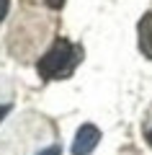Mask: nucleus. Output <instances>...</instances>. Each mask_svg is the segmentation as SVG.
Listing matches in <instances>:
<instances>
[{"label": "nucleus", "mask_w": 152, "mask_h": 155, "mask_svg": "<svg viewBox=\"0 0 152 155\" xmlns=\"http://www.w3.org/2000/svg\"><path fill=\"white\" fill-rule=\"evenodd\" d=\"M44 3H47V5L52 8V11H60V8L65 5V0H44Z\"/></svg>", "instance_id": "obj_6"}, {"label": "nucleus", "mask_w": 152, "mask_h": 155, "mask_svg": "<svg viewBox=\"0 0 152 155\" xmlns=\"http://www.w3.org/2000/svg\"><path fill=\"white\" fill-rule=\"evenodd\" d=\"M8 8H11V0H0V23H3V18L8 16Z\"/></svg>", "instance_id": "obj_5"}, {"label": "nucleus", "mask_w": 152, "mask_h": 155, "mask_svg": "<svg viewBox=\"0 0 152 155\" xmlns=\"http://www.w3.org/2000/svg\"><path fill=\"white\" fill-rule=\"evenodd\" d=\"M80 54L82 52L77 49L75 44H70L67 39H57L52 49L47 52L44 57H39L36 62V72L39 78L44 80H62V78H70L75 65L80 62Z\"/></svg>", "instance_id": "obj_1"}, {"label": "nucleus", "mask_w": 152, "mask_h": 155, "mask_svg": "<svg viewBox=\"0 0 152 155\" xmlns=\"http://www.w3.org/2000/svg\"><path fill=\"white\" fill-rule=\"evenodd\" d=\"M36 155H62V147H60V145H49V147L39 150Z\"/></svg>", "instance_id": "obj_4"}, {"label": "nucleus", "mask_w": 152, "mask_h": 155, "mask_svg": "<svg viewBox=\"0 0 152 155\" xmlns=\"http://www.w3.org/2000/svg\"><path fill=\"white\" fill-rule=\"evenodd\" d=\"M101 142V129L95 124H82L72 142V155H90Z\"/></svg>", "instance_id": "obj_2"}, {"label": "nucleus", "mask_w": 152, "mask_h": 155, "mask_svg": "<svg viewBox=\"0 0 152 155\" xmlns=\"http://www.w3.org/2000/svg\"><path fill=\"white\" fill-rule=\"evenodd\" d=\"M147 142L152 145V129H150V132H147Z\"/></svg>", "instance_id": "obj_8"}, {"label": "nucleus", "mask_w": 152, "mask_h": 155, "mask_svg": "<svg viewBox=\"0 0 152 155\" xmlns=\"http://www.w3.org/2000/svg\"><path fill=\"white\" fill-rule=\"evenodd\" d=\"M8 111H11V104H0V122L8 116Z\"/></svg>", "instance_id": "obj_7"}, {"label": "nucleus", "mask_w": 152, "mask_h": 155, "mask_svg": "<svg viewBox=\"0 0 152 155\" xmlns=\"http://www.w3.org/2000/svg\"><path fill=\"white\" fill-rule=\"evenodd\" d=\"M137 31H139V52L147 60H152V13H144L142 16Z\"/></svg>", "instance_id": "obj_3"}]
</instances>
